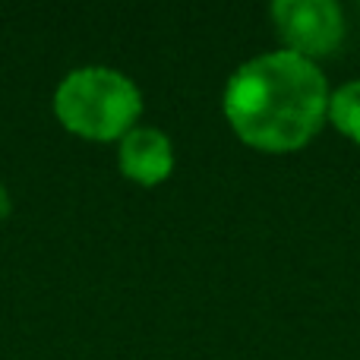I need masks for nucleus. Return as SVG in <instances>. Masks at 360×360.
<instances>
[{"label": "nucleus", "mask_w": 360, "mask_h": 360, "mask_svg": "<svg viewBox=\"0 0 360 360\" xmlns=\"http://www.w3.org/2000/svg\"><path fill=\"white\" fill-rule=\"evenodd\" d=\"M332 86L323 67L275 48L243 60L228 76L221 111L243 146L266 155L304 149L329 124Z\"/></svg>", "instance_id": "1"}, {"label": "nucleus", "mask_w": 360, "mask_h": 360, "mask_svg": "<svg viewBox=\"0 0 360 360\" xmlns=\"http://www.w3.org/2000/svg\"><path fill=\"white\" fill-rule=\"evenodd\" d=\"M54 117L67 133L89 143H120L143 117V89L130 73L86 63L63 73L54 89Z\"/></svg>", "instance_id": "2"}, {"label": "nucleus", "mask_w": 360, "mask_h": 360, "mask_svg": "<svg viewBox=\"0 0 360 360\" xmlns=\"http://www.w3.org/2000/svg\"><path fill=\"white\" fill-rule=\"evenodd\" d=\"M269 16L281 48L313 63L335 54L348 32V16L338 0H275Z\"/></svg>", "instance_id": "3"}, {"label": "nucleus", "mask_w": 360, "mask_h": 360, "mask_svg": "<svg viewBox=\"0 0 360 360\" xmlns=\"http://www.w3.org/2000/svg\"><path fill=\"white\" fill-rule=\"evenodd\" d=\"M174 139L155 124H139L117 143V168L130 184L158 186L174 174Z\"/></svg>", "instance_id": "4"}, {"label": "nucleus", "mask_w": 360, "mask_h": 360, "mask_svg": "<svg viewBox=\"0 0 360 360\" xmlns=\"http://www.w3.org/2000/svg\"><path fill=\"white\" fill-rule=\"evenodd\" d=\"M329 124L335 133L360 146V79H348L329 95Z\"/></svg>", "instance_id": "5"}, {"label": "nucleus", "mask_w": 360, "mask_h": 360, "mask_svg": "<svg viewBox=\"0 0 360 360\" xmlns=\"http://www.w3.org/2000/svg\"><path fill=\"white\" fill-rule=\"evenodd\" d=\"M13 212V202H10V190H6L4 184H0V221H6Z\"/></svg>", "instance_id": "6"}]
</instances>
